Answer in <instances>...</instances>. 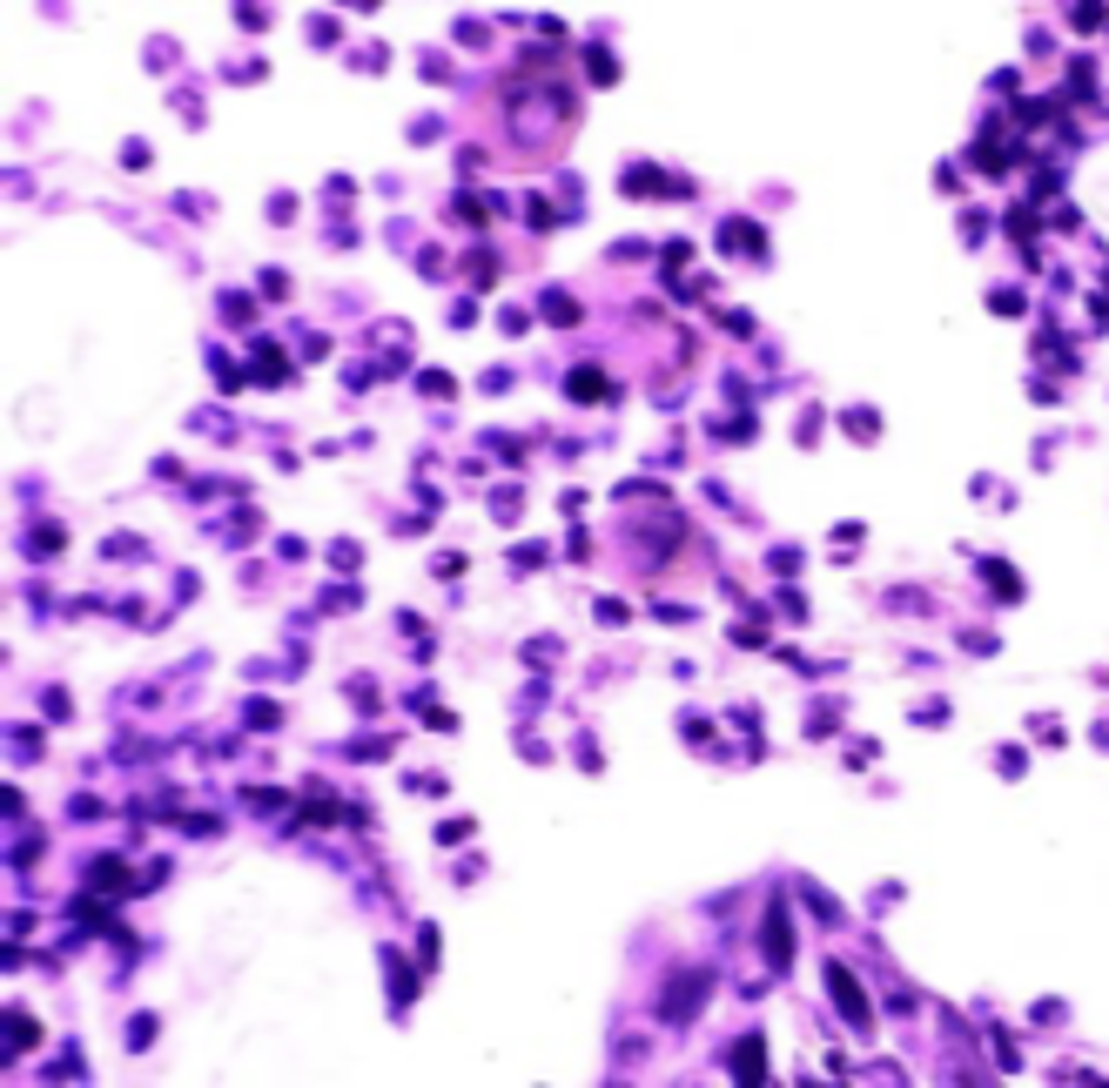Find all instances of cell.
Segmentation results:
<instances>
[{"mask_svg":"<svg viewBox=\"0 0 1109 1088\" xmlns=\"http://www.w3.org/2000/svg\"><path fill=\"white\" fill-rule=\"evenodd\" d=\"M767 961H773V967L794 961V941H787V914H780V907H767Z\"/></svg>","mask_w":1109,"mask_h":1088,"instance_id":"cell-2","label":"cell"},{"mask_svg":"<svg viewBox=\"0 0 1109 1088\" xmlns=\"http://www.w3.org/2000/svg\"><path fill=\"white\" fill-rule=\"evenodd\" d=\"M827 982H834V995H840V1015H848L855 1028H868V1001H861V988H855V974H848V967H827Z\"/></svg>","mask_w":1109,"mask_h":1088,"instance_id":"cell-1","label":"cell"},{"mask_svg":"<svg viewBox=\"0 0 1109 1088\" xmlns=\"http://www.w3.org/2000/svg\"><path fill=\"white\" fill-rule=\"evenodd\" d=\"M760 1075H767V1049H760V1035L739 1049V1088H760Z\"/></svg>","mask_w":1109,"mask_h":1088,"instance_id":"cell-3","label":"cell"}]
</instances>
